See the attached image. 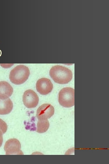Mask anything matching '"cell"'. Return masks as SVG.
I'll use <instances>...</instances> for the list:
<instances>
[{"instance_id":"6da1fadb","label":"cell","mask_w":109,"mask_h":164,"mask_svg":"<svg viewBox=\"0 0 109 164\" xmlns=\"http://www.w3.org/2000/svg\"><path fill=\"white\" fill-rule=\"evenodd\" d=\"M49 75L54 82L59 84H67L72 78L71 70L65 67L56 65L52 67L49 71Z\"/></svg>"},{"instance_id":"7a4b0ae2","label":"cell","mask_w":109,"mask_h":164,"mask_svg":"<svg viewBox=\"0 0 109 164\" xmlns=\"http://www.w3.org/2000/svg\"><path fill=\"white\" fill-rule=\"evenodd\" d=\"M30 70L27 66L23 65L17 66L10 71L9 79L10 81L16 85L24 83L28 79Z\"/></svg>"},{"instance_id":"3957f363","label":"cell","mask_w":109,"mask_h":164,"mask_svg":"<svg viewBox=\"0 0 109 164\" xmlns=\"http://www.w3.org/2000/svg\"><path fill=\"white\" fill-rule=\"evenodd\" d=\"M58 101L62 106L65 108L72 107L74 104V90L70 87L62 88L59 92Z\"/></svg>"},{"instance_id":"277c9868","label":"cell","mask_w":109,"mask_h":164,"mask_svg":"<svg viewBox=\"0 0 109 164\" xmlns=\"http://www.w3.org/2000/svg\"><path fill=\"white\" fill-rule=\"evenodd\" d=\"M21 149L20 143L16 138H11L7 140L4 147L6 155L23 154Z\"/></svg>"},{"instance_id":"5b68a950","label":"cell","mask_w":109,"mask_h":164,"mask_svg":"<svg viewBox=\"0 0 109 164\" xmlns=\"http://www.w3.org/2000/svg\"><path fill=\"white\" fill-rule=\"evenodd\" d=\"M22 99L25 106L30 108L36 107L39 101V97L36 93L31 89L25 91L23 95Z\"/></svg>"},{"instance_id":"8992f818","label":"cell","mask_w":109,"mask_h":164,"mask_svg":"<svg viewBox=\"0 0 109 164\" xmlns=\"http://www.w3.org/2000/svg\"><path fill=\"white\" fill-rule=\"evenodd\" d=\"M53 85L51 80L47 78H42L38 80L36 83L37 91L40 94L46 95L52 91Z\"/></svg>"},{"instance_id":"52a82bcc","label":"cell","mask_w":109,"mask_h":164,"mask_svg":"<svg viewBox=\"0 0 109 164\" xmlns=\"http://www.w3.org/2000/svg\"><path fill=\"white\" fill-rule=\"evenodd\" d=\"M54 108L49 104H44L37 110L36 116L38 119H47L51 118L54 114Z\"/></svg>"},{"instance_id":"ba28073f","label":"cell","mask_w":109,"mask_h":164,"mask_svg":"<svg viewBox=\"0 0 109 164\" xmlns=\"http://www.w3.org/2000/svg\"><path fill=\"white\" fill-rule=\"evenodd\" d=\"M13 91L12 87L8 82L0 81V99H6L12 94Z\"/></svg>"},{"instance_id":"9c48e42d","label":"cell","mask_w":109,"mask_h":164,"mask_svg":"<svg viewBox=\"0 0 109 164\" xmlns=\"http://www.w3.org/2000/svg\"><path fill=\"white\" fill-rule=\"evenodd\" d=\"M13 108V103L9 98L4 99H0V114H9Z\"/></svg>"},{"instance_id":"30bf717a","label":"cell","mask_w":109,"mask_h":164,"mask_svg":"<svg viewBox=\"0 0 109 164\" xmlns=\"http://www.w3.org/2000/svg\"><path fill=\"white\" fill-rule=\"evenodd\" d=\"M49 123L47 119H38L36 128V131L39 133L46 132L49 127Z\"/></svg>"},{"instance_id":"8fae6325","label":"cell","mask_w":109,"mask_h":164,"mask_svg":"<svg viewBox=\"0 0 109 164\" xmlns=\"http://www.w3.org/2000/svg\"><path fill=\"white\" fill-rule=\"evenodd\" d=\"M7 125L5 122L0 118V130L3 134L5 133L7 130Z\"/></svg>"},{"instance_id":"7c38bea8","label":"cell","mask_w":109,"mask_h":164,"mask_svg":"<svg viewBox=\"0 0 109 164\" xmlns=\"http://www.w3.org/2000/svg\"><path fill=\"white\" fill-rule=\"evenodd\" d=\"M3 142V133L0 130V147L2 145Z\"/></svg>"}]
</instances>
